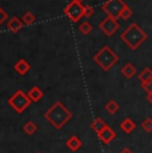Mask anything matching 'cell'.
Wrapping results in <instances>:
<instances>
[{"instance_id":"6da1fadb","label":"cell","mask_w":152,"mask_h":153,"mask_svg":"<svg viewBox=\"0 0 152 153\" xmlns=\"http://www.w3.org/2000/svg\"><path fill=\"white\" fill-rule=\"evenodd\" d=\"M44 117L55 129H61L72 119V113L61 101H56L44 113Z\"/></svg>"},{"instance_id":"7a4b0ae2","label":"cell","mask_w":152,"mask_h":153,"mask_svg":"<svg viewBox=\"0 0 152 153\" xmlns=\"http://www.w3.org/2000/svg\"><path fill=\"white\" fill-rule=\"evenodd\" d=\"M120 39L123 43H125V45L130 49L136 51L148 39V35H147V32L140 28V25L137 23H132V24H130L121 32Z\"/></svg>"},{"instance_id":"3957f363","label":"cell","mask_w":152,"mask_h":153,"mask_svg":"<svg viewBox=\"0 0 152 153\" xmlns=\"http://www.w3.org/2000/svg\"><path fill=\"white\" fill-rule=\"evenodd\" d=\"M93 61L100 67L104 72H108L119 61V56L108 45H104L99 49V52L93 56Z\"/></svg>"},{"instance_id":"277c9868","label":"cell","mask_w":152,"mask_h":153,"mask_svg":"<svg viewBox=\"0 0 152 153\" xmlns=\"http://www.w3.org/2000/svg\"><path fill=\"white\" fill-rule=\"evenodd\" d=\"M31 99L28 97V93H25L24 91L19 89L8 99V104L15 109L16 113H23L28 107L31 105Z\"/></svg>"},{"instance_id":"5b68a950","label":"cell","mask_w":152,"mask_h":153,"mask_svg":"<svg viewBox=\"0 0 152 153\" xmlns=\"http://www.w3.org/2000/svg\"><path fill=\"white\" fill-rule=\"evenodd\" d=\"M125 8H127V4L123 0H107L104 4H101V10L104 11V13L113 19H120Z\"/></svg>"},{"instance_id":"8992f818","label":"cell","mask_w":152,"mask_h":153,"mask_svg":"<svg viewBox=\"0 0 152 153\" xmlns=\"http://www.w3.org/2000/svg\"><path fill=\"white\" fill-rule=\"evenodd\" d=\"M64 15L71 20L72 23H77L81 17L84 16V5L81 3H77L75 0H72L69 4H67L63 10Z\"/></svg>"},{"instance_id":"52a82bcc","label":"cell","mask_w":152,"mask_h":153,"mask_svg":"<svg viewBox=\"0 0 152 153\" xmlns=\"http://www.w3.org/2000/svg\"><path fill=\"white\" fill-rule=\"evenodd\" d=\"M99 28L107 36H113L116 32L120 28V24H119L118 19H113V17L107 16L104 20H101L100 24H99Z\"/></svg>"},{"instance_id":"ba28073f","label":"cell","mask_w":152,"mask_h":153,"mask_svg":"<svg viewBox=\"0 0 152 153\" xmlns=\"http://www.w3.org/2000/svg\"><path fill=\"white\" fill-rule=\"evenodd\" d=\"M98 137H99V140H100L101 143L104 144V145H108V144H111L113 140H115L116 132L113 131V129L111 128L110 125H107L106 128L103 129V131H100L98 133Z\"/></svg>"},{"instance_id":"9c48e42d","label":"cell","mask_w":152,"mask_h":153,"mask_svg":"<svg viewBox=\"0 0 152 153\" xmlns=\"http://www.w3.org/2000/svg\"><path fill=\"white\" fill-rule=\"evenodd\" d=\"M13 69H15V72L17 75L20 76H24L25 73L28 72V71L31 69V65L27 63V60H24V59H20V60H17L15 63V65H13Z\"/></svg>"},{"instance_id":"30bf717a","label":"cell","mask_w":152,"mask_h":153,"mask_svg":"<svg viewBox=\"0 0 152 153\" xmlns=\"http://www.w3.org/2000/svg\"><path fill=\"white\" fill-rule=\"evenodd\" d=\"M136 128V124L135 121H133L132 119H130V117H127V119H124L123 121L120 123V129L123 132H124L125 134H131L133 131H135Z\"/></svg>"},{"instance_id":"8fae6325","label":"cell","mask_w":152,"mask_h":153,"mask_svg":"<svg viewBox=\"0 0 152 153\" xmlns=\"http://www.w3.org/2000/svg\"><path fill=\"white\" fill-rule=\"evenodd\" d=\"M120 72H121V75L124 76L125 79H132V77H135L136 76L137 69H136V67L133 65L132 63H125Z\"/></svg>"},{"instance_id":"7c38bea8","label":"cell","mask_w":152,"mask_h":153,"mask_svg":"<svg viewBox=\"0 0 152 153\" xmlns=\"http://www.w3.org/2000/svg\"><path fill=\"white\" fill-rule=\"evenodd\" d=\"M28 97L31 99L32 102H37V101H40V100L44 97V92L40 89V87L35 85V87H32L30 89V92H28Z\"/></svg>"},{"instance_id":"4fadbf2b","label":"cell","mask_w":152,"mask_h":153,"mask_svg":"<svg viewBox=\"0 0 152 153\" xmlns=\"http://www.w3.org/2000/svg\"><path fill=\"white\" fill-rule=\"evenodd\" d=\"M7 27H8V29H10L11 32H13V33H16V32H19L20 29H22L23 27H24V23H23V20H22V19H19V17L13 16L12 19H11L10 22H8Z\"/></svg>"},{"instance_id":"5bb4252c","label":"cell","mask_w":152,"mask_h":153,"mask_svg":"<svg viewBox=\"0 0 152 153\" xmlns=\"http://www.w3.org/2000/svg\"><path fill=\"white\" fill-rule=\"evenodd\" d=\"M66 145H67V148H68L69 151L75 152V151H77V149L81 148L83 143H81V140H80V137L79 136H72V137H69V139L66 141Z\"/></svg>"},{"instance_id":"9a60e30c","label":"cell","mask_w":152,"mask_h":153,"mask_svg":"<svg viewBox=\"0 0 152 153\" xmlns=\"http://www.w3.org/2000/svg\"><path fill=\"white\" fill-rule=\"evenodd\" d=\"M137 79H139L140 84H144V83H148V81H152V69L145 67L142 72L137 75Z\"/></svg>"},{"instance_id":"2e32d148","label":"cell","mask_w":152,"mask_h":153,"mask_svg":"<svg viewBox=\"0 0 152 153\" xmlns=\"http://www.w3.org/2000/svg\"><path fill=\"white\" fill-rule=\"evenodd\" d=\"M106 126H107L106 121H104V120L101 119V117H96V119L91 123V129L96 132V134H98L100 131H103V129L106 128Z\"/></svg>"},{"instance_id":"e0dca14e","label":"cell","mask_w":152,"mask_h":153,"mask_svg":"<svg viewBox=\"0 0 152 153\" xmlns=\"http://www.w3.org/2000/svg\"><path fill=\"white\" fill-rule=\"evenodd\" d=\"M119 109H120V107H119V102H118V101H115V100H108V101H107V104H106V111H107L110 114L118 113Z\"/></svg>"},{"instance_id":"ac0fdd59","label":"cell","mask_w":152,"mask_h":153,"mask_svg":"<svg viewBox=\"0 0 152 153\" xmlns=\"http://www.w3.org/2000/svg\"><path fill=\"white\" fill-rule=\"evenodd\" d=\"M23 131L25 132V134H28V136H32V134L36 133L37 125L35 124L34 121H27L24 125H23Z\"/></svg>"},{"instance_id":"d6986e66","label":"cell","mask_w":152,"mask_h":153,"mask_svg":"<svg viewBox=\"0 0 152 153\" xmlns=\"http://www.w3.org/2000/svg\"><path fill=\"white\" fill-rule=\"evenodd\" d=\"M22 20H23V23H24V25H32V24H35V22H36V17H35L34 13L28 11V12H25L23 15Z\"/></svg>"},{"instance_id":"ffe728a7","label":"cell","mask_w":152,"mask_h":153,"mask_svg":"<svg viewBox=\"0 0 152 153\" xmlns=\"http://www.w3.org/2000/svg\"><path fill=\"white\" fill-rule=\"evenodd\" d=\"M91 31H92V25H91V23L89 22H83V23L79 24V32H80V33L88 35Z\"/></svg>"},{"instance_id":"44dd1931","label":"cell","mask_w":152,"mask_h":153,"mask_svg":"<svg viewBox=\"0 0 152 153\" xmlns=\"http://www.w3.org/2000/svg\"><path fill=\"white\" fill-rule=\"evenodd\" d=\"M142 129H143L144 132H147V133H151V132H152V119L147 117V119L143 120V123H142Z\"/></svg>"},{"instance_id":"7402d4cb","label":"cell","mask_w":152,"mask_h":153,"mask_svg":"<svg viewBox=\"0 0 152 153\" xmlns=\"http://www.w3.org/2000/svg\"><path fill=\"white\" fill-rule=\"evenodd\" d=\"M132 15H133L132 10H131V8L127 5V8H125L124 11H123V13H121V17H120V19H123V20H128L131 16H132Z\"/></svg>"},{"instance_id":"603a6c76","label":"cell","mask_w":152,"mask_h":153,"mask_svg":"<svg viewBox=\"0 0 152 153\" xmlns=\"http://www.w3.org/2000/svg\"><path fill=\"white\" fill-rule=\"evenodd\" d=\"M95 13V8L91 5H84V17H91Z\"/></svg>"},{"instance_id":"cb8c5ba5","label":"cell","mask_w":152,"mask_h":153,"mask_svg":"<svg viewBox=\"0 0 152 153\" xmlns=\"http://www.w3.org/2000/svg\"><path fill=\"white\" fill-rule=\"evenodd\" d=\"M142 85V88L145 91V93H151L152 92V81H148V83H144V84H140Z\"/></svg>"},{"instance_id":"d4e9b609","label":"cell","mask_w":152,"mask_h":153,"mask_svg":"<svg viewBox=\"0 0 152 153\" xmlns=\"http://www.w3.org/2000/svg\"><path fill=\"white\" fill-rule=\"evenodd\" d=\"M7 19H8V13L5 12V11L3 10L1 7H0V25H1Z\"/></svg>"},{"instance_id":"484cf974","label":"cell","mask_w":152,"mask_h":153,"mask_svg":"<svg viewBox=\"0 0 152 153\" xmlns=\"http://www.w3.org/2000/svg\"><path fill=\"white\" fill-rule=\"evenodd\" d=\"M119 153H133L132 151H131V149L130 148H124V149H123V151H120V152H119Z\"/></svg>"},{"instance_id":"4316f807","label":"cell","mask_w":152,"mask_h":153,"mask_svg":"<svg viewBox=\"0 0 152 153\" xmlns=\"http://www.w3.org/2000/svg\"><path fill=\"white\" fill-rule=\"evenodd\" d=\"M147 101L152 105V92H151V93H148V95H147Z\"/></svg>"},{"instance_id":"83f0119b","label":"cell","mask_w":152,"mask_h":153,"mask_svg":"<svg viewBox=\"0 0 152 153\" xmlns=\"http://www.w3.org/2000/svg\"><path fill=\"white\" fill-rule=\"evenodd\" d=\"M75 1H77V3H83L84 0H75Z\"/></svg>"}]
</instances>
